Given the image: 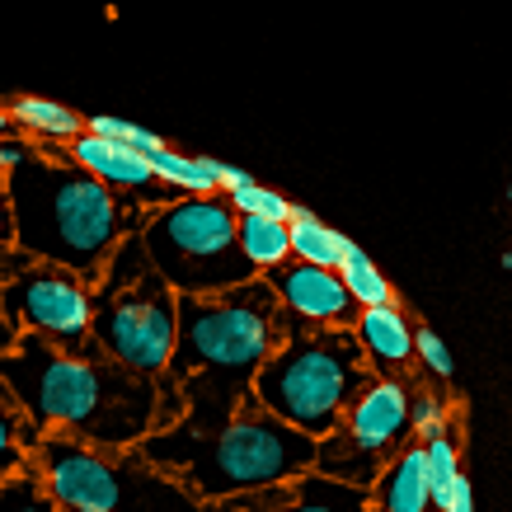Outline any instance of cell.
<instances>
[{
    "label": "cell",
    "instance_id": "cell-21",
    "mask_svg": "<svg viewBox=\"0 0 512 512\" xmlns=\"http://www.w3.org/2000/svg\"><path fill=\"white\" fill-rule=\"evenodd\" d=\"M0 512H66V508L47 489L38 461H29V466L0 475Z\"/></svg>",
    "mask_w": 512,
    "mask_h": 512
},
{
    "label": "cell",
    "instance_id": "cell-6",
    "mask_svg": "<svg viewBox=\"0 0 512 512\" xmlns=\"http://www.w3.org/2000/svg\"><path fill=\"white\" fill-rule=\"evenodd\" d=\"M33 461L66 512H202V498L141 447L47 433Z\"/></svg>",
    "mask_w": 512,
    "mask_h": 512
},
{
    "label": "cell",
    "instance_id": "cell-33",
    "mask_svg": "<svg viewBox=\"0 0 512 512\" xmlns=\"http://www.w3.org/2000/svg\"><path fill=\"white\" fill-rule=\"evenodd\" d=\"M5 137H24L19 123H15V113H10V99H0V141Z\"/></svg>",
    "mask_w": 512,
    "mask_h": 512
},
{
    "label": "cell",
    "instance_id": "cell-31",
    "mask_svg": "<svg viewBox=\"0 0 512 512\" xmlns=\"http://www.w3.org/2000/svg\"><path fill=\"white\" fill-rule=\"evenodd\" d=\"M249 184V170H240V165H226L221 160V193H235V188Z\"/></svg>",
    "mask_w": 512,
    "mask_h": 512
},
{
    "label": "cell",
    "instance_id": "cell-28",
    "mask_svg": "<svg viewBox=\"0 0 512 512\" xmlns=\"http://www.w3.org/2000/svg\"><path fill=\"white\" fill-rule=\"evenodd\" d=\"M19 235H15V207H10V174H0V278L15 259Z\"/></svg>",
    "mask_w": 512,
    "mask_h": 512
},
{
    "label": "cell",
    "instance_id": "cell-18",
    "mask_svg": "<svg viewBox=\"0 0 512 512\" xmlns=\"http://www.w3.org/2000/svg\"><path fill=\"white\" fill-rule=\"evenodd\" d=\"M292 259H306V264H325V268H339L343 254H348V235H339L334 226L315 217L311 207H296L292 212Z\"/></svg>",
    "mask_w": 512,
    "mask_h": 512
},
{
    "label": "cell",
    "instance_id": "cell-12",
    "mask_svg": "<svg viewBox=\"0 0 512 512\" xmlns=\"http://www.w3.org/2000/svg\"><path fill=\"white\" fill-rule=\"evenodd\" d=\"M66 156L80 160L85 170H94L99 179L109 188H118L123 198H132L137 207H160V202H174L179 198V188H170L165 179H160L156 160L146 156V151H137V146H127V141H113L104 137V132H80L71 146H66Z\"/></svg>",
    "mask_w": 512,
    "mask_h": 512
},
{
    "label": "cell",
    "instance_id": "cell-32",
    "mask_svg": "<svg viewBox=\"0 0 512 512\" xmlns=\"http://www.w3.org/2000/svg\"><path fill=\"white\" fill-rule=\"evenodd\" d=\"M19 334H24V329H19L15 320H10V315L0 311V353H10V348L19 343Z\"/></svg>",
    "mask_w": 512,
    "mask_h": 512
},
{
    "label": "cell",
    "instance_id": "cell-16",
    "mask_svg": "<svg viewBox=\"0 0 512 512\" xmlns=\"http://www.w3.org/2000/svg\"><path fill=\"white\" fill-rule=\"evenodd\" d=\"M43 423L29 414V404L19 400V390L0 372V475L29 466L38 447H43Z\"/></svg>",
    "mask_w": 512,
    "mask_h": 512
},
{
    "label": "cell",
    "instance_id": "cell-3",
    "mask_svg": "<svg viewBox=\"0 0 512 512\" xmlns=\"http://www.w3.org/2000/svg\"><path fill=\"white\" fill-rule=\"evenodd\" d=\"M10 207L19 249L57 259L90 282H99L113 249L146 217V207L71 160L66 146H33V156L10 170Z\"/></svg>",
    "mask_w": 512,
    "mask_h": 512
},
{
    "label": "cell",
    "instance_id": "cell-8",
    "mask_svg": "<svg viewBox=\"0 0 512 512\" xmlns=\"http://www.w3.org/2000/svg\"><path fill=\"white\" fill-rule=\"evenodd\" d=\"M137 231L179 296L226 292L259 278L240 245V212L226 193H179L174 202L151 207Z\"/></svg>",
    "mask_w": 512,
    "mask_h": 512
},
{
    "label": "cell",
    "instance_id": "cell-15",
    "mask_svg": "<svg viewBox=\"0 0 512 512\" xmlns=\"http://www.w3.org/2000/svg\"><path fill=\"white\" fill-rule=\"evenodd\" d=\"M367 512H437L433 470H428L423 437H409L400 447V456L376 475V484L367 489Z\"/></svg>",
    "mask_w": 512,
    "mask_h": 512
},
{
    "label": "cell",
    "instance_id": "cell-23",
    "mask_svg": "<svg viewBox=\"0 0 512 512\" xmlns=\"http://www.w3.org/2000/svg\"><path fill=\"white\" fill-rule=\"evenodd\" d=\"M423 447H428V470H433V498H437V512H442V503H447V494H451V484L466 475V470H461V447H456L451 428H442V433H433V437H423Z\"/></svg>",
    "mask_w": 512,
    "mask_h": 512
},
{
    "label": "cell",
    "instance_id": "cell-26",
    "mask_svg": "<svg viewBox=\"0 0 512 512\" xmlns=\"http://www.w3.org/2000/svg\"><path fill=\"white\" fill-rule=\"evenodd\" d=\"M90 132H104V137H113V141H127V146H137V151H146V156H156L160 146H170V141L160 137V132H151V127L127 123V118H109V113L90 118Z\"/></svg>",
    "mask_w": 512,
    "mask_h": 512
},
{
    "label": "cell",
    "instance_id": "cell-30",
    "mask_svg": "<svg viewBox=\"0 0 512 512\" xmlns=\"http://www.w3.org/2000/svg\"><path fill=\"white\" fill-rule=\"evenodd\" d=\"M442 512H475V489H470L466 475L451 484V494H447V503H442Z\"/></svg>",
    "mask_w": 512,
    "mask_h": 512
},
{
    "label": "cell",
    "instance_id": "cell-14",
    "mask_svg": "<svg viewBox=\"0 0 512 512\" xmlns=\"http://www.w3.org/2000/svg\"><path fill=\"white\" fill-rule=\"evenodd\" d=\"M357 339L367 348V362L376 367V376H409L419 362V329L409 325V315L400 311V301L386 306H362L357 311Z\"/></svg>",
    "mask_w": 512,
    "mask_h": 512
},
{
    "label": "cell",
    "instance_id": "cell-11",
    "mask_svg": "<svg viewBox=\"0 0 512 512\" xmlns=\"http://www.w3.org/2000/svg\"><path fill=\"white\" fill-rule=\"evenodd\" d=\"M202 512H367V489L334 480L325 470H301L292 480L245 489V494L207 498Z\"/></svg>",
    "mask_w": 512,
    "mask_h": 512
},
{
    "label": "cell",
    "instance_id": "cell-5",
    "mask_svg": "<svg viewBox=\"0 0 512 512\" xmlns=\"http://www.w3.org/2000/svg\"><path fill=\"white\" fill-rule=\"evenodd\" d=\"M372 381L376 367L353 325H311L292 315L282 348L254 376V395L301 433L325 437Z\"/></svg>",
    "mask_w": 512,
    "mask_h": 512
},
{
    "label": "cell",
    "instance_id": "cell-4",
    "mask_svg": "<svg viewBox=\"0 0 512 512\" xmlns=\"http://www.w3.org/2000/svg\"><path fill=\"white\" fill-rule=\"evenodd\" d=\"M141 451L207 503V498L264 489L311 470L320 456V437L301 433L296 423L273 414L259 395H245V404L217 428L170 423L141 437Z\"/></svg>",
    "mask_w": 512,
    "mask_h": 512
},
{
    "label": "cell",
    "instance_id": "cell-22",
    "mask_svg": "<svg viewBox=\"0 0 512 512\" xmlns=\"http://www.w3.org/2000/svg\"><path fill=\"white\" fill-rule=\"evenodd\" d=\"M339 273H343V282H348V292H353L357 306H386V301H395V287H390L386 273L362 254V245H348Z\"/></svg>",
    "mask_w": 512,
    "mask_h": 512
},
{
    "label": "cell",
    "instance_id": "cell-27",
    "mask_svg": "<svg viewBox=\"0 0 512 512\" xmlns=\"http://www.w3.org/2000/svg\"><path fill=\"white\" fill-rule=\"evenodd\" d=\"M419 367L428 376H437V381H451V372H456V362H451V348L442 343V334L428 325H419Z\"/></svg>",
    "mask_w": 512,
    "mask_h": 512
},
{
    "label": "cell",
    "instance_id": "cell-7",
    "mask_svg": "<svg viewBox=\"0 0 512 512\" xmlns=\"http://www.w3.org/2000/svg\"><path fill=\"white\" fill-rule=\"evenodd\" d=\"M94 339L109 357L146 376H165L179 348V287L132 231L94 282Z\"/></svg>",
    "mask_w": 512,
    "mask_h": 512
},
{
    "label": "cell",
    "instance_id": "cell-13",
    "mask_svg": "<svg viewBox=\"0 0 512 512\" xmlns=\"http://www.w3.org/2000/svg\"><path fill=\"white\" fill-rule=\"evenodd\" d=\"M264 278L278 287L282 306L296 320H311V325H357L362 306L353 301L339 268L306 264V259H282L278 268H268Z\"/></svg>",
    "mask_w": 512,
    "mask_h": 512
},
{
    "label": "cell",
    "instance_id": "cell-1",
    "mask_svg": "<svg viewBox=\"0 0 512 512\" xmlns=\"http://www.w3.org/2000/svg\"><path fill=\"white\" fill-rule=\"evenodd\" d=\"M292 311L259 278L207 296H179V348L165 381L184 400L188 428H217L254 395V376L282 348Z\"/></svg>",
    "mask_w": 512,
    "mask_h": 512
},
{
    "label": "cell",
    "instance_id": "cell-25",
    "mask_svg": "<svg viewBox=\"0 0 512 512\" xmlns=\"http://www.w3.org/2000/svg\"><path fill=\"white\" fill-rule=\"evenodd\" d=\"M226 198L235 202V212H240V217H282V221H292V212H296V202H287L278 188L254 184V179H249L245 188L226 193Z\"/></svg>",
    "mask_w": 512,
    "mask_h": 512
},
{
    "label": "cell",
    "instance_id": "cell-10",
    "mask_svg": "<svg viewBox=\"0 0 512 512\" xmlns=\"http://www.w3.org/2000/svg\"><path fill=\"white\" fill-rule=\"evenodd\" d=\"M409 437H414V423H409V381L376 376L372 386L357 395L353 409L343 414L339 428L320 437L315 470L372 489L376 475L400 456V447Z\"/></svg>",
    "mask_w": 512,
    "mask_h": 512
},
{
    "label": "cell",
    "instance_id": "cell-17",
    "mask_svg": "<svg viewBox=\"0 0 512 512\" xmlns=\"http://www.w3.org/2000/svg\"><path fill=\"white\" fill-rule=\"evenodd\" d=\"M10 113H15L19 132L38 146H71V141L85 132V118L76 109H66L57 99H47V94H15L10 99Z\"/></svg>",
    "mask_w": 512,
    "mask_h": 512
},
{
    "label": "cell",
    "instance_id": "cell-24",
    "mask_svg": "<svg viewBox=\"0 0 512 512\" xmlns=\"http://www.w3.org/2000/svg\"><path fill=\"white\" fill-rule=\"evenodd\" d=\"M447 414H451L447 395L428 390L423 381H409V423H414V437L442 433V428H447Z\"/></svg>",
    "mask_w": 512,
    "mask_h": 512
},
{
    "label": "cell",
    "instance_id": "cell-9",
    "mask_svg": "<svg viewBox=\"0 0 512 512\" xmlns=\"http://www.w3.org/2000/svg\"><path fill=\"white\" fill-rule=\"evenodd\" d=\"M0 311L24 334H43L71 353H104L94 339V282L57 259L15 249L0 278Z\"/></svg>",
    "mask_w": 512,
    "mask_h": 512
},
{
    "label": "cell",
    "instance_id": "cell-20",
    "mask_svg": "<svg viewBox=\"0 0 512 512\" xmlns=\"http://www.w3.org/2000/svg\"><path fill=\"white\" fill-rule=\"evenodd\" d=\"M240 245L254 259V268L268 273L282 259H292V226L282 217H240Z\"/></svg>",
    "mask_w": 512,
    "mask_h": 512
},
{
    "label": "cell",
    "instance_id": "cell-35",
    "mask_svg": "<svg viewBox=\"0 0 512 512\" xmlns=\"http://www.w3.org/2000/svg\"><path fill=\"white\" fill-rule=\"evenodd\" d=\"M508 202H512V184H508Z\"/></svg>",
    "mask_w": 512,
    "mask_h": 512
},
{
    "label": "cell",
    "instance_id": "cell-34",
    "mask_svg": "<svg viewBox=\"0 0 512 512\" xmlns=\"http://www.w3.org/2000/svg\"><path fill=\"white\" fill-rule=\"evenodd\" d=\"M503 268H508V273H512V249H508V254H503Z\"/></svg>",
    "mask_w": 512,
    "mask_h": 512
},
{
    "label": "cell",
    "instance_id": "cell-2",
    "mask_svg": "<svg viewBox=\"0 0 512 512\" xmlns=\"http://www.w3.org/2000/svg\"><path fill=\"white\" fill-rule=\"evenodd\" d=\"M0 372L43 433L141 447L165 414V376H146L109 353H71L43 334H19L15 348L0 353Z\"/></svg>",
    "mask_w": 512,
    "mask_h": 512
},
{
    "label": "cell",
    "instance_id": "cell-19",
    "mask_svg": "<svg viewBox=\"0 0 512 512\" xmlns=\"http://www.w3.org/2000/svg\"><path fill=\"white\" fill-rule=\"evenodd\" d=\"M151 160H156L160 179L170 188H179V193H221V160L184 156V151H174V146H160Z\"/></svg>",
    "mask_w": 512,
    "mask_h": 512
},
{
    "label": "cell",
    "instance_id": "cell-29",
    "mask_svg": "<svg viewBox=\"0 0 512 512\" xmlns=\"http://www.w3.org/2000/svg\"><path fill=\"white\" fill-rule=\"evenodd\" d=\"M33 146H38V141H29V137H5L0 141V174L19 170V165L33 156Z\"/></svg>",
    "mask_w": 512,
    "mask_h": 512
}]
</instances>
